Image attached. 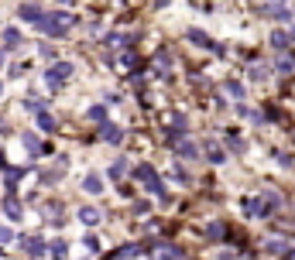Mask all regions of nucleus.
Returning <instances> with one entry per match:
<instances>
[{"instance_id": "f257e3e1", "label": "nucleus", "mask_w": 295, "mask_h": 260, "mask_svg": "<svg viewBox=\"0 0 295 260\" xmlns=\"http://www.w3.org/2000/svg\"><path fill=\"white\" fill-rule=\"evenodd\" d=\"M69 24H73V17H62V14H45V17L38 21V31H45V34H52V38H62V34L69 31Z\"/></svg>"}, {"instance_id": "f03ea898", "label": "nucleus", "mask_w": 295, "mask_h": 260, "mask_svg": "<svg viewBox=\"0 0 295 260\" xmlns=\"http://www.w3.org/2000/svg\"><path fill=\"white\" fill-rule=\"evenodd\" d=\"M138 178H141V182H145V189H151V192L158 195L161 202H168V192L161 189V182H158V175H154V168H148V164H141V168H138Z\"/></svg>"}, {"instance_id": "7ed1b4c3", "label": "nucleus", "mask_w": 295, "mask_h": 260, "mask_svg": "<svg viewBox=\"0 0 295 260\" xmlns=\"http://www.w3.org/2000/svg\"><path fill=\"white\" fill-rule=\"evenodd\" d=\"M69 75H73V65H69V62L52 65V68H48V86H52V89H59V86L69 79Z\"/></svg>"}, {"instance_id": "20e7f679", "label": "nucleus", "mask_w": 295, "mask_h": 260, "mask_svg": "<svg viewBox=\"0 0 295 260\" xmlns=\"http://www.w3.org/2000/svg\"><path fill=\"white\" fill-rule=\"evenodd\" d=\"M17 14H21V17H24V21H31V24H38V21H41V17H45V14H41V7H38V3H24V7H21V10H17Z\"/></svg>"}, {"instance_id": "39448f33", "label": "nucleus", "mask_w": 295, "mask_h": 260, "mask_svg": "<svg viewBox=\"0 0 295 260\" xmlns=\"http://www.w3.org/2000/svg\"><path fill=\"white\" fill-rule=\"evenodd\" d=\"M100 137L110 140V144H120V140H124V130H117L113 124H103V127H100Z\"/></svg>"}, {"instance_id": "423d86ee", "label": "nucleus", "mask_w": 295, "mask_h": 260, "mask_svg": "<svg viewBox=\"0 0 295 260\" xmlns=\"http://www.w3.org/2000/svg\"><path fill=\"white\" fill-rule=\"evenodd\" d=\"M244 205H247L251 216H268V202H264V198H247Z\"/></svg>"}, {"instance_id": "0eeeda50", "label": "nucleus", "mask_w": 295, "mask_h": 260, "mask_svg": "<svg viewBox=\"0 0 295 260\" xmlns=\"http://www.w3.org/2000/svg\"><path fill=\"white\" fill-rule=\"evenodd\" d=\"M3 212H7V219H14V223H17V219H21V216H24V212H21V205H17V198H14V195H7V202H3Z\"/></svg>"}, {"instance_id": "6e6552de", "label": "nucleus", "mask_w": 295, "mask_h": 260, "mask_svg": "<svg viewBox=\"0 0 295 260\" xmlns=\"http://www.w3.org/2000/svg\"><path fill=\"white\" fill-rule=\"evenodd\" d=\"M189 38H192V41H196V45H206V48H210V52H220V45H217V41H213V38H206V34H203V31H189Z\"/></svg>"}, {"instance_id": "1a4fd4ad", "label": "nucleus", "mask_w": 295, "mask_h": 260, "mask_svg": "<svg viewBox=\"0 0 295 260\" xmlns=\"http://www.w3.org/2000/svg\"><path fill=\"white\" fill-rule=\"evenodd\" d=\"M21 178H24V168H10V171H7V192L10 195H14V189H17Z\"/></svg>"}, {"instance_id": "9d476101", "label": "nucleus", "mask_w": 295, "mask_h": 260, "mask_svg": "<svg viewBox=\"0 0 295 260\" xmlns=\"http://www.w3.org/2000/svg\"><path fill=\"white\" fill-rule=\"evenodd\" d=\"M158 260H182L179 247H158Z\"/></svg>"}, {"instance_id": "9b49d317", "label": "nucleus", "mask_w": 295, "mask_h": 260, "mask_svg": "<svg viewBox=\"0 0 295 260\" xmlns=\"http://www.w3.org/2000/svg\"><path fill=\"white\" fill-rule=\"evenodd\" d=\"M82 189H86V192H100V189H103V182H100V175H86V178H82Z\"/></svg>"}, {"instance_id": "f8f14e48", "label": "nucleus", "mask_w": 295, "mask_h": 260, "mask_svg": "<svg viewBox=\"0 0 295 260\" xmlns=\"http://www.w3.org/2000/svg\"><path fill=\"white\" fill-rule=\"evenodd\" d=\"M3 45H7V48H17V45H21V31L7 28V31H3Z\"/></svg>"}, {"instance_id": "ddd939ff", "label": "nucleus", "mask_w": 295, "mask_h": 260, "mask_svg": "<svg viewBox=\"0 0 295 260\" xmlns=\"http://www.w3.org/2000/svg\"><path fill=\"white\" fill-rule=\"evenodd\" d=\"M24 250H28L31 257H41V254H45V243H41V240H24Z\"/></svg>"}, {"instance_id": "4468645a", "label": "nucleus", "mask_w": 295, "mask_h": 260, "mask_svg": "<svg viewBox=\"0 0 295 260\" xmlns=\"http://www.w3.org/2000/svg\"><path fill=\"white\" fill-rule=\"evenodd\" d=\"M79 219H82V223H96V219H100V209H89V205H86V209H79Z\"/></svg>"}, {"instance_id": "2eb2a0df", "label": "nucleus", "mask_w": 295, "mask_h": 260, "mask_svg": "<svg viewBox=\"0 0 295 260\" xmlns=\"http://www.w3.org/2000/svg\"><path fill=\"white\" fill-rule=\"evenodd\" d=\"M223 233H226V229H223V223H210V226H206V236H210V240H220Z\"/></svg>"}, {"instance_id": "dca6fc26", "label": "nucleus", "mask_w": 295, "mask_h": 260, "mask_svg": "<svg viewBox=\"0 0 295 260\" xmlns=\"http://www.w3.org/2000/svg\"><path fill=\"white\" fill-rule=\"evenodd\" d=\"M271 45H275V48H289V34H285V31H275V34H271Z\"/></svg>"}, {"instance_id": "f3484780", "label": "nucleus", "mask_w": 295, "mask_h": 260, "mask_svg": "<svg viewBox=\"0 0 295 260\" xmlns=\"http://www.w3.org/2000/svg\"><path fill=\"white\" fill-rule=\"evenodd\" d=\"M175 154H182V158H196L199 151H196V144H179V147H175Z\"/></svg>"}, {"instance_id": "a211bd4d", "label": "nucleus", "mask_w": 295, "mask_h": 260, "mask_svg": "<svg viewBox=\"0 0 295 260\" xmlns=\"http://www.w3.org/2000/svg\"><path fill=\"white\" fill-rule=\"evenodd\" d=\"M110 175H113V178L127 175V161H124V158H120V161H113V164H110Z\"/></svg>"}, {"instance_id": "6ab92c4d", "label": "nucleus", "mask_w": 295, "mask_h": 260, "mask_svg": "<svg viewBox=\"0 0 295 260\" xmlns=\"http://www.w3.org/2000/svg\"><path fill=\"white\" fill-rule=\"evenodd\" d=\"M38 127L41 130H55V120H52L48 113H38Z\"/></svg>"}, {"instance_id": "aec40b11", "label": "nucleus", "mask_w": 295, "mask_h": 260, "mask_svg": "<svg viewBox=\"0 0 295 260\" xmlns=\"http://www.w3.org/2000/svg\"><path fill=\"white\" fill-rule=\"evenodd\" d=\"M226 93H230L233 99H240V96H244V86H240V82H226Z\"/></svg>"}, {"instance_id": "412c9836", "label": "nucleus", "mask_w": 295, "mask_h": 260, "mask_svg": "<svg viewBox=\"0 0 295 260\" xmlns=\"http://www.w3.org/2000/svg\"><path fill=\"white\" fill-rule=\"evenodd\" d=\"M138 254H141V247H124L117 257H120V260H131V257H138Z\"/></svg>"}, {"instance_id": "4be33fe9", "label": "nucleus", "mask_w": 295, "mask_h": 260, "mask_svg": "<svg viewBox=\"0 0 295 260\" xmlns=\"http://www.w3.org/2000/svg\"><path fill=\"white\" fill-rule=\"evenodd\" d=\"M103 117H107L103 106H89V120H100V124H103Z\"/></svg>"}, {"instance_id": "5701e85b", "label": "nucleus", "mask_w": 295, "mask_h": 260, "mask_svg": "<svg viewBox=\"0 0 295 260\" xmlns=\"http://www.w3.org/2000/svg\"><path fill=\"white\" fill-rule=\"evenodd\" d=\"M226 144H230V151H233V154H240V151H244V140H240V137H226Z\"/></svg>"}, {"instance_id": "b1692460", "label": "nucleus", "mask_w": 295, "mask_h": 260, "mask_svg": "<svg viewBox=\"0 0 295 260\" xmlns=\"http://www.w3.org/2000/svg\"><path fill=\"white\" fill-rule=\"evenodd\" d=\"M28 110L38 117V113H45V103H41V99H31V103H28Z\"/></svg>"}, {"instance_id": "393cba45", "label": "nucleus", "mask_w": 295, "mask_h": 260, "mask_svg": "<svg viewBox=\"0 0 295 260\" xmlns=\"http://www.w3.org/2000/svg\"><path fill=\"white\" fill-rule=\"evenodd\" d=\"M278 68H282L285 75H292V72H295V62H292V59H282V62H278Z\"/></svg>"}, {"instance_id": "a878e982", "label": "nucleus", "mask_w": 295, "mask_h": 260, "mask_svg": "<svg viewBox=\"0 0 295 260\" xmlns=\"http://www.w3.org/2000/svg\"><path fill=\"white\" fill-rule=\"evenodd\" d=\"M210 161H217V164L223 161V151H220V147H213V144H210Z\"/></svg>"}, {"instance_id": "bb28decb", "label": "nucleus", "mask_w": 295, "mask_h": 260, "mask_svg": "<svg viewBox=\"0 0 295 260\" xmlns=\"http://www.w3.org/2000/svg\"><path fill=\"white\" fill-rule=\"evenodd\" d=\"M86 250H93V254H96V250H100V240H96V236H86Z\"/></svg>"}, {"instance_id": "cd10ccee", "label": "nucleus", "mask_w": 295, "mask_h": 260, "mask_svg": "<svg viewBox=\"0 0 295 260\" xmlns=\"http://www.w3.org/2000/svg\"><path fill=\"white\" fill-rule=\"evenodd\" d=\"M10 240H14V233H10V229H3V226H0V243H10Z\"/></svg>"}, {"instance_id": "c85d7f7f", "label": "nucleus", "mask_w": 295, "mask_h": 260, "mask_svg": "<svg viewBox=\"0 0 295 260\" xmlns=\"http://www.w3.org/2000/svg\"><path fill=\"white\" fill-rule=\"evenodd\" d=\"M285 260H295V250H292V254H285Z\"/></svg>"}, {"instance_id": "c756f323", "label": "nucleus", "mask_w": 295, "mask_h": 260, "mask_svg": "<svg viewBox=\"0 0 295 260\" xmlns=\"http://www.w3.org/2000/svg\"><path fill=\"white\" fill-rule=\"evenodd\" d=\"M154 3H158V7H165V3H168V0H154Z\"/></svg>"}, {"instance_id": "7c9ffc66", "label": "nucleus", "mask_w": 295, "mask_h": 260, "mask_svg": "<svg viewBox=\"0 0 295 260\" xmlns=\"http://www.w3.org/2000/svg\"><path fill=\"white\" fill-rule=\"evenodd\" d=\"M0 93H3V82H0Z\"/></svg>"}, {"instance_id": "2f4dec72", "label": "nucleus", "mask_w": 295, "mask_h": 260, "mask_svg": "<svg viewBox=\"0 0 295 260\" xmlns=\"http://www.w3.org/2000/svg\"><path fill=\"white\" fill-rule=\"evenodd\" d=\"M292 137H295V133H292Z\"/></svg>"}]
</instances>
